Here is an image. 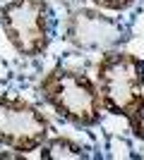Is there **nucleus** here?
Returning <instances> with one entry per match:
<instances>
[{"instance_id": "1", "label": "nucleus", "mask_w": 144, "mask_h": 160, "mask_svg": "<svg viewBox=\"0 0 144 160\" xmlns=\"http://www.w3.org/2000/svg\"><path fill=\"white\" fill-rule=\"evenodd\" d=\"M39 93L62 120L75 127H94L101 122L103 103L96 81L77 69L62 65L53 67L39 81Z\"/></svg>"}, {"instance_id": "2", "label": "nucleus", "mask_w": 144, "mask_h": 160, "mask_svg": "<svg viewBox=\"0 0 144 160\" xmlns=\"http://www.w3.org/2000/svg\"><path fill=\"white\" fill-rule=\"evenodd\" d=\"M96 88L103 112L127 117L144 93V62L120 48L106 50L96 62Z\"/></svg>"}, {"instance_id": "3", "label": "nucleus", "mask_w": 144, "mask_h": 160, "mask_svg": "<svg viewBox=\"0 0 144 160\" xmlns=\"http://www.w3.org/2000/svg\"><path fill=\"white\" fill-rule=\"evenodd\" d=\"M0 29L24 58H39L51 46V7L46 0H10L0 7Z\"/></svg>"}, {"instance_id": "4", "label": "nucleus", "mask_w": 144, "mask_h": 160, "mask_svg": "<svg viewBox=\"0 0 144 160\" xmlns=\"http://www.w3.org/2000/svg\"><path fill=\"white\" fill-rule=\"evenodd\" d=\"M51 136L48 117L24 98L0 96V146L29 155Z\"/></svg>"}, {"instance_id": "5", "label": "nucleus", "mask_w": 144, "mask_h": 160, "mask_svg": "<svg viewBox=\"0 0 144 160\" xmlns=\"http://www.w3.org/2000/svg\"><path fill=\"white\" fill-rule=\"evenodd\" d=\"M65 41L79 50H113L127 41V29L99 7H77L65 19Z\"/></svg>"}, {"instance_id": "6", "label": "nucleus", "mask_w": 144, "mask_h": 160, "mask_svg": "<svg viewBox=\"0 0 144 160\" xmlns=\"http://www.w3.org/2000/svg\"><path fill=\"white\" fill-rule=\"evenodd\" d=\"M39 158L41 160H87L89 153L77 141L67 139V136H55V139H46L39 146Z\"/></svg>"}, {"instance_id": "7", "label": "nucleus", "mask_w": 144, "mask_h": 160, "mask_svg": "<svg viewBox=\"0 0 144 160\" xmlns=\"http://www.w3.org/2000/svg\"><path fill=\"white\" fill-rule=\"evenodd\" d=\"M127 120V124H130V132L137 136V139L144 141V93L142 98H139V103L135 108H132V112L125 117Z\"/></svg>"}, {"instance_id": "8", "label": "nucleus", "mask_w": 144, "mask_h": 160, "mask_svg": "<svg viewBox=\"0 0 144 160\" xmlns=\"http://www.w3.org/2000/svg\"><path fill=\"white\" fill-rule=\"evenodd\" d=\"M89 2L99 10H110V12H123L135 5V0H89Z\"/></svg>"}]
</instances>
